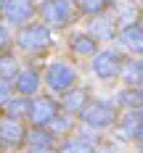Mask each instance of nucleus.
<instances>
[{
  "instance_id": "obj_22",
  "label": "nucleus",
  "mask_w": 143,
  "mask_h": 153,
  "mask_svg": "<svg viewBox=\"0 0 143 153\" xmlns=\"http://www.w3.org/2000/svg\"><path fill=\"white\" fill-rule=\"evenodd\" d=\"M111 29L106 21H93V37H109Z\"/></svg>"
},
{
  "instance_id": "obj_16",
  "label": "nucleus",
  "mask_w": 143,
  "mask_h": 153,
  "mask_svg": "<svg viewBox=\"0 0 143 153\" xmlns=\"http://www.w3.org/2000/svg\"><path fill=\"white\" fill-rule=\"evenodd\" d=\"M5 108H8V116H11V119H19V116H24V114L29 116V111H32V106H27V100H24V98L5 103Z\"/></svg>"
},
{
  "instance_id": "obj_1",
  "label": "nucleus",
  "mask_w": 143,
  "mask_h": 153,
  "mask_svg": "<svg viewBox=\"0 0 143 153\" xmlns=\"http://www.w3.org/2000/svg\"><path fill=\"white\" fill-rule=\"evenodd\" d=\"M74 79H77V74H74V69L69 66V63H50L48 66V71H45V82H48V87L50 90H56V92H66L72 85H74Z\"/></svg>"
},
{
  "instance_id": "obj_27",
  "label": "nucleus",
  "mask_w": 143,
  "mask_h": 153,
  "mask_svg": "<svg viewBox=\"0 0 143 153\" xmlns=\"http://www.w3.org/2000/svg\"><path fill=\"white\" fill-rule=\"evenodd\" d=\"M141 98H143V87H141Z\"/></svg>"
},
{
  "instance_id": "obj_21",
  "label": "nucleus",
  "mask_w": 143,
  "mask_h": 153,
  "mask_svg": "<svg viewBox=\"0 0 143 153\" xmlns=\"http://www.w3.org/2000/svg\"><path fill=\"white\" fill-rule=\"evenodd\" d=\"M69 119H66V116H53V119H50V132H66V129H69Z\"/></svg>"
},
{
  "instance_id": "obj_2",
  "label": "nucleus",
  "mask_w": 143,
  "mask_h": 153,
  "mask_svg": "<svg viewBox=\"0 0 143 153\" xmlns=\"http://www.w3.org/2000/svg\"><path fill=\"white\" fill-rule=\"evenodd\" d=\"M19 45L24 50H45V48L53 45V37L45 27L40 24H32V27H24L21 34H19Z\"/></svg>"
},
{
  "instance_id": "obj_25",
  "label": "nucleus",
  "mask_w": 143,
  "mask_h": 153,
  "mask_svg": "<svg viewBox=\"0 0 143 153\" xmlns=\"http://www.w3.org/2000/svg\"><path fill=\"white\" fill-rule=\"evenodd\" d=\"M98 153H114V151H109V148H101V151H98Z\"/></svg>"
},
{
  "instance_id": "obj_19",
  "label": "nucleus",
  "mask_w": 143,
  "mask_h": 153,
  "mask_svg": "<svg viewBox=\"0 0 143 153\" xmlns=\"http://www.w3.org/2000/svg\"><path fill=\"white\" fill-rule=\"evenodd\" d=\"M66 153H93V145L85 140H72L66 143Z\"/></svg>"
},
{
  "instance_id": "obj_23",
  "label": "nucleus",
  "mask_w": 143,
  "mask_h": 153,
  "mask_svg": "<svg viewBox=\"0 0 143 153\" xmlns=\"http://www.w3.org/2000/svg\"><path fill=\"white\" fill-rule=\"evenodd\" d=\"M29 153H58L53 145H29Z\"/></svg>"
},
{
  "instance_id": "obj_24",
  "label": "nucleus",
  "mask_w": 143,
  "mask_h": 153,
  "mask_svg": "<svg viewBox=\"0 0 143 153\" xmlns=\"http://www.w3.org/2000/svg\"><path fill=\"white\" fill-rule=\"evenodd\" d=\"M8 95H11V79H3V92H0L3 103H8Z\"/></svg>"
},
{
  "instance_id": "obj_13",
  "label": "nucleus",
  "mask_w": 143,
  "mask_h": 153,
  "mask_svg": "<svg viewBox=\"0 0 143 153\" xmlns=\"http://www.w3.org/2000/svg\"><path fill=\"white\" fill-rule=\"evenodd\" d=\"M72 50L79 53V56L95 53V37L93 34H74V37H72Z\"/></svg>"
},
{
  "instance_id": "obj_15",
  "label": "nucleus",
  "mask_w": 143,
  "mask_h": 153,
  "mask_svg": "<svg viewBox=\"0 0 143 153\" xmlns=\"http://www.w3.org/2000/svg\"><path fill=\"white\" fill-rule=\"evenodd\" d=\"M111 5V0H79V11H85V13H101V11H106Z\"/></svg>"
},
{
  "instance_id": "obj_28",
  "label": "nucleus",
  "mask_w": 143,
  "mask_h": 153,
  "mask_svg": "<svg viewBox=\"0 0 143 153\" xmlns=\"http://www.w3.org/2000/svg\"><path fill=\"white\" fill-rule=\"evenodd\" d=\"M141 21H143V13H141Z\"/></svg>"
},
{
  "instance_id": "obj_4",
  "label": "nucleus",
  "mask_w": 143,
  "mask_h": 153,
  "mask_svg": "<svg viewBox=\"0 0 143 153\" xmlns=\"http://www.w3.org/2000/svg\"><path fill=\"white\" fill-rule=\"evenodd\" d=\"M43 16L50 27H64L72 16V8H69V0H45L43 5Z\"/></svg>"
},
{
  "instance_id": "obj_18",
  "label": "nucleus",
  "mask_w": 143,
  "mask_h": 153,
  "mask_svg": "<svg viewBox=\"0 0 143 153\" xmlns=\"http://www.w3.org/2000/svg\"><path fill=\"white\" fill-rule=\"evenodd\" d=\"M29 145H53V132H45V129H34L29 137Z\"/></svg>"
},
{
  "instance_id": "obj_6",
  "label": "nucleus",
  "mask_w": 143,
  "mask_h": 153,
  "mask_svg": "<svg viewBox=\"0 0 143 153\" xmlns=\"http://www.w3.org/2000/svg\"><path fill=\"white\" fill-rule=\"evenodd\" d=\"M24 127L16 122V119H3V124H0V140H3V145L5 148H16V145H21L24 143Z\"/></svg>"
},
{
  "instance_id": "obj_7",
  "label": "nucleus",
  "mask_w": 143,
  "mask_h": 153,
  "mask_svg": "<svg viewBox=\"0 0 143 153\" xmlns=\"http://www.w3.org/2000/svg\"><path fill=\"white\" fill-rule=\"evenodd\" d=\"M117 69H119V56L117 53H111V50H103V53H98L93 58V71L101 79H109V76L117 74Z\"/></svg>"
},
{
  "instance_id": "obj_11",
  "label": "nucleus",
  "mask_w": 143,
  "mask_h": 153,
  "mask_svg": "<svg viewBox=\"0 0 143 153\" xmlns=\"http://www.w3.org/2000/svg\"><path fill=\"white\" fill-rule=\"evenodd\" d=\"M141 129H143V127H141L138 114H135V111H130L125 119H122V127L117 129V135H119L122 140H130V137H138V135H141Z\"/></svg>"
},
{
  "instance_id": "obj_14",
  "label": "nucleus",
  "mask_w": 143,
  "mask_h": 153,
  "mask_svg": "<svg viewBox=\"0 0 143 153\" xmlns=\"http://www.w3.org/2000/svg\"><path fill=\"white\" fill-rule=\"evenodd\" d=\"M122 76H125L127 85H143V63L141 61H130L125 63V69H122Z\"/></svg>"
},
{
  "instance_id": "obj_10",
  "label": "nucleus",
  "mask_w": 143,
  "mask_h": 153,
  "mask_svg": "<svg viewBox=\"0 0 143 153\" xmlns=\"http://www.w3.org/2000/svg\"><path fill=\"white\" fill-rule=\"evenodd\" d=\"M122 42H125L130 50H135V53H143V27H138V24H130V27H125L122 29Z\"/></svg>"
},
{
  "instance_id": "obj_12",
  "label": "nucleus",
  "mask_w": 143,
  "mask_h": 153,
  "mask_svg": "<svg viewBox=\"0 0 143 153\" xmlns=\"http://www.w3.org/2000/svg\"><path fill=\"white\" fill-rule=\"evenodd\" d=\"M64 108H66V111H72V114H82V111H85V108H88V92L85 90H74V87H72V90L66 92V98H64Z\"/></svg>"
},
{
  "instance_id": "obj_20",
  "label": "nucleus",
  "mask_w": 143,
  "mask_h": 153,
  "mask_svg": "<svg viewBox=\"0 0 143 153\" xmlns=\"http://www.w3.org/2000/svg\"><path fill=\"white\" fill-rule=\"evenodd\" d=\"M3 66H0V71H3V79H11V76L16 74V61L11 58V56H3Z\"/></svg>"
},
{
  "instance_id": "obj_8",
  "label": "nucleus",
  "mask_w": 143,
  "mask_h": 153,
  "mask_svg": "<svg viewBox=\"0 0 143 153\" xmlns=\"http://www.w3.org/2000/svg\"><path fill=\"white\" fill-rule=\"evenodd\" d=\"M56 116V103L50 100V98H40V100H34V106L29 111V122L34 127H43V124H50V119Z\"/></svg>"
},
{
  "instance_id": "obj_9",
  "label": "nucleus",
  "mask_w": 143,
  "mask_h": 153,
  "mask_svg": "<svg viewBox=\"0 0 143 153\" xmlns=\"http://www.w3.org/2000/svg\"><path fill=\"white\" fill-rule=\"evenodd\" d=\"M37 87H40V74L34 71V69H29V71H21V74L16 76V90H19V95H34L37 92Z\"/></svg>"
},
{
  "instance_id": "obj_26",
  "label": "nucleus",
  "mask_w": 143,
  "mask_h": 153,
  "mask_svg": "<svg viewBox=\"0 0 143 153\" xmlns=\"http://www.w3.org/2000/svg\"><path fill=\"white\" fill-rule=\"evenodd\" d=\"M138 137H141V140H143V129H141V135H138Z\"/></svg>"
},
{
  "instance_id": "obj_5",
  "label": "nucleus",
  "mask_w": 143,
  "mask_h": 153,
  "mask_svg": "<svg viewBox=\"0 0 143 153\" xmlns=\"http://www.w3.org/2000/svg\"><path fill=\"white\" fill-rule=\"evenodd\" d=\"M32 0H3V13L5 21H13V24H24L32 19Z\"/></svg>"
},
{
  "instance_id": "obj_17",
  "label": "nucleus",
  "mask_w": 143,
  "mask_h": 153,
  "mask_svg": "<svg viewBox=\"0 0 143 153\" xmlns=\"http://www.w3.org/2000/svg\"><path fill=\"white\" fill-rule=\"evenodd\" d=\"M122 106H127V108H133V106H143V98H141V90L135 92V90H125L119 98H117Z\"/></svg>"
},
{
  "instance_id": "obj_3",
  "label": "nucleus",
  "mask_w": 143,
  "mask_h": 153,
  "mask_svg": "<svg viewBox=\"0 0 143 153\" xmlns=\"http://www.w3.org/2000/svg\"><path fill=\"white\" fill-rule=\"evenodd\" d=\"M82 122L88 124V127H95V129L109 127V124L114 122V106H111V103H106V100L88 103V108L82 111Z\"/></svg>"
}]
</instances>
